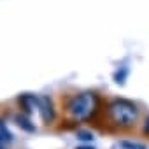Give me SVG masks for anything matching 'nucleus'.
Here are the masks:
<instances>
[{"label": "nucleus", "mask_w": 149, "mask_h": 149, "mask_svg": "<svg viewBox=\"0 0 149 149\" xmlns=\"http://www.w3.org/2000/svg\"><path fill=\"white\" fill-rule=\"evenodd\" d=\"M109 118L116 126L128 128V126H133L135 121L139 119V109L133 102L119 98L109 105Z\"/></svg>", "instance_id": "obj_1"}, {"label": "nucleus", "mask_w": 149, "mask_h": 149, "mask_svg": "<svg viewBox=\"0 0 149 149\" xmlns=\"http://www.w3.org/2000/svg\"><path fill=\"white\" fill-rule=\"evenodd\" d=\"M97 107H98V97L93 91H84V93L76 95L70 100L68 112L74 119L84 121V119H90L95 114Z\"/></svg>", "instance_id": "obj_2"}, {"label": "nucleus", "mask_w": 149, "mask_h": 149, "mask_svg": "<svg viewBox=\"0 0 149 149\" xmlns=\"http://www.w3.org/2000/svg\"><path fill=\"white\" fill-rule=\"evenodd\" d=\"M39 112L44 123H53L54 119V105L49 97H39Z\"/></svg>", "instance_id": "obj_3"}, {"label": "nucleus", "mask_w": 149, "mask_h": 149, "mask_svg": "<svg viewBox=\"0 0 149 149\" xmlns=\"http://www.w3.org/2000/svg\"><path fill=\"white\" fill-rule=\"evenodd\" d=\"M18 102H19V105L23 107V111L25 112H33V111H39V98L35 97V95H30V93H25V95H21L19 98H18Z\"/></svg>", "instance_id": "obj_4"}, {"label": "nucleus", "mask_w": 149, "mask_h": 149, "mask_svg": "<svg viewBox=\"0 0 149 149\" xmlns=\"http://www.w3.org/2000/svg\"><path fill=\"white\" fill-rule=\"evenodd\" d=\"M16 123H18L19 128H23L26 132H35V125H32V121L26 116H23V114H18L16 116Z\"/></svg>", "instance_id": "obj_5"}, {"label": "nucleus", "mask_w": 149, "mask_h": 149, "mask_svg": "<svg viewBox=\"0 0 149 149\" xmlns=\"http://www.w3.org/2000/svg\"><path fill=\"white\" fill-rule=\"evenodd\" d=\"M0 142H4V144L13 142V133H11V130L7 128V125L2 119H0Z\"/></svg>", "instance_id": "obj_6"}, {"label": "nucleus", "mask_w": 149, "mask_h": 149, "mask_svg": "<svg viewBox=\"0 0 149 149\" xmlns=\"http://www.w3.org/2000/svg\"><path fill=\"white\" fill-rule=\"evenodd\" d=\"M119 146H121V149H147L144 144H139V142H128V140L121 142Z\"/></svg>", "instance_id": "obj_7"}, {"label": "nucleus", "mask_w": 149, "mask_h": 149, "mask_svg": "<svg viewBox=\"0 0 149 149\" xmlns=\"http://www.w3.org/2000/svg\"><path fill=\"white\" fill-rule=\"evenodd\" d=\"M77 137L81 140H91L93 139V133H90V132H77Z\"/></svg>", "instance_id": "obj_8"}, {"label": "nucleus", "mask_w": 149, "mask_h": 149, "mask_svg": "<svg viewBox=\"0 0 149 149\" xmlns=\"http://www.w3.org/2000/svg\"><path fill=\"white\" fill-rule=\"evenodd\" d=\"M142 132H144L146 135H149V116L146 118V123H144V128H142Z\"/></svg>", "instance_id": "obj_9"}, {"label": "nucleus", "mask_w": 149, "mask_h": 149, "mask_svg": "<svg viewBox=\"0 0 149 149\" xmlns=\"http://www.w3.org/2000/svg\"><path fill=\"white\" fill-rule=\"evenodd\" d=\"M77 149H95V147H86V146H83V147H77Z\"/></svg>", "instance_id": "obj_10"}, {"label": "nucleus", "mask_w": 149, "mask_h": 149, "mask_svg": "<svg viewBox=\"0 0 149 149\" xmlns=\"http://www.w3.org/2000/svg\"><path fill=\"white\" fill-rule=\"evenodd\" d=\"M4 147H6V144H4V142H0V149H4Z\"/></svg>", "instance_id": "obj_11"}]
</instances>
